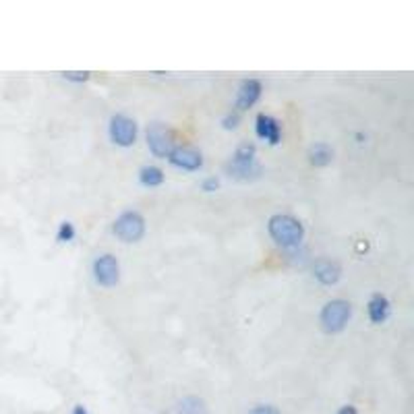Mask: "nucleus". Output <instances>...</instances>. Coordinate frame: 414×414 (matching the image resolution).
Returning <instances> with one entry per match:
<instances>
[{
  "instance_id": "f257e3e1",
  "label": "nucleus",
  "mask_w": 414,
  "mask_h": 414,
  "mask_svg": "<svg viewBox=\"0 0 414 414\" xmlns=\"http://www.w3.org/2000/svg\"><path fill=\"white\" fill-rule=\"evenodd\" d=\"M267 232L280 246H298L304 238V226L288 214H276L267 222Z\"/></svg>"
},
{
  "instance_id": "f03ea898",
  "label": "nucleus",
  "mask_w": 414,
  "mask_h": 414,
  "mask_svg": "<svg viewBox=\"0 0 414 414\" xmlns=\"http://www.w3.org/2000/svg\"><path fill=\"white\" fill-rule=\"evenodd\" d=\"M353 317V304L344 298H334L321 309V327L327 334H340Z\"/></svg>"
},
{
  "instance_id": "7ed1b4c3",
  "label": "nucleus",
  "mask_w": 414,
  "mask_h": 414,
  "mask_svg": "<svg viewBox=\"0 0 414 414\" xmlns=\"http://www.w3.org/2000/svg\"><path fill=\"white\" fill-rule=\"evenodd\" d=\"M255 156H257L255 145H251V143L240 145L237 151H235V156H232L230 164H228V172H230V177L240 178V180H249V178L259 177L261 168H259V164H257Z\"/></svg>"
},
{
  "instance_id": "20e7f679",
  "label": "nucleus",
  "mask_w": 414,
  "mask_h": 414,
  "mask_svg": "<svg viewBox=\"0 0 414 414\" xmlns=\"http://www.w3.org/2000/svg\"><path fill=\"white\" fill-rule=\"evenodd\" d=\"M112 230L122 242H137L145 235V218L139 212H124L117 218Z\"/></svg>"
},
{
  "instance_id": "39448f33",
  "label": "nucleus",
  "mask_w": 414,
  "mask_h": 414,
  "mask_svg": "<svg viewBox=\"0 0 414 414\" xmlns=\"http://www.w3.org/2000/svg\"><path fill=\"white\" fill-rule=\"evenodd\" d=\"M147 145L156 158H168L175 149V135L166 124L154 122L147 128Z\"/></svg>"
},
{
  "instance_id": "423d86ee",
  "label": "nucleus",
  "mask_w": 414,
  "mask_h": 414,
  "mask_svg": "<svg viewBox=\"0 0 414 414\" xmlns=\"http://www.w3.org/2000/svg\"><path fill=\"white\" fill-rule=\"evenodd\" d=\"M94 278L100 286L104 288H112L117 286L120 280V263L119 259L110 253L106 255H100L96 261H94Z\"/></svg>"
},
{
  "instance_id": "0eeeda50",
  "label": "nucleus",
  "mask_w": 414,
  "mask_h": 414,
  "mask_svg": "<svg viewBox=\"0 0 414 414\" xmlns=\"http://www.w3.org/2000/svg\"><path fill=\"white\" fill-rule=\"evenodd\" d=\"M110 139L119 147H131L137 141V122L124 114H114L108 126Z\"/></svg>"
},
{
  "instance_id": "6e6552de",
  "label": "nucleus",
  "mask_w": 414,
  "mask_h": 414,
  "mask_svg": "<svg viewBox=\"0 0 414 414\" xmlns=\"http://www.w3.org/2000/svg\"><path fill=\"white\" fill-rule=\"evenodd\" d=\"M170 164L177 166L180 170H188V172H195L203 166V156L199 149L195 147H188V145H180V147H175L172 154L168 156Z\"/></svg>"
},
{
  "instance_id": "1a4fd4ad",
  "label": "nucleus",
  "mask_w": 414,
  "mask_h": 414,
  "mask_svg": "<svg viewBox=\"0 0 414 414\" xmlns=\"http://www.w3.org/2000/svg\"><path fill=\"white\" fill-rule=\"evenodd\" d=\"M257 137L267 141L269 145H278L282 141V124L269 114H259L255 120Z\"/></svg>"
},
{
  "instance_id": "9d476101",
  "label": "nucleus",
  "mask_w": 414,
  "mask_h": 414,
  "mask_svg": "<svg viewBox=\"0 0 414 414\" xmlns=\"http://www.w3.org/2000/svg\"><path fill=\"white\" fill-rule=\"evenodd\" d=\"M259 98H261V83L257 79H246L238 87L237 108L238 110H249L257 104Z\"/></svg>"
},
{
  "instance_id": "9b49d317",
  "label": "nucleus",
  "mask_w": 414,
  "mask_h": 414,
  "mask_svg": "<svg viewBox=\"0 0 414 414\" xmlns=\"http://www.w3.org/2000/svg\"><path fill=\"white\" fill-rule=\"evenodd\" d=\"M313 274H315V278H317L321 284H325V286H332V284H336V282L340 280V276H342V269H340V265H338L336 261H330V259H319V261L313 265Z\"/></svg>"
},
{
  "instance_id": "f8f14e48",
  "label": "nucleus",
  "mask_w": 414,
  "mask_h": 414,
  "mask_svg": "<svg viewBox=\"0 0 414 414\" xmlns=\"http://www.w3.org/2000/svg\"><path fill=\"white\" fill-rule=\"evenodd\" d=\"M367 311H369V319L377 325L385 323L390 319V313H392V306H390V300L383 295H373L369 298V304H367Z\"/></svg>"
},
{
  "instance_id": "ddd939ff",
  "label": "nucleus",
  "mask_w": 414,
  "mask_h": 414,
  "mask_svg": "<svg viewBox=\"0 0 414 414\" xmlns=\"http://www.w3.org/2000/svg\"><path fill=\"white\" fill-rule=\"evenodd\" d=\"M177 414H209L207 404L199 396H184L177 404Z\"/></svg>"
},
{
  "instance_id": "4468645a",
  "label": "nucleus",
  "mask_w": 414,
  "mask_h": 414,
  "mask_svg": "<svg viewBox=\"0 0 414 414\" xmlns=\"http://www.w3.org/2000/svg\"><path fill=\"white\" fill-rule=\"evenodd\" d=\"M309 160L313 166H327L334 160V149L327 143H315L309 149Z\"/></svg>"
},
{
  "instance_id": "2eb2a0df",
  "label": "nucleus",
  "mask_w": 414,
  "mask_h": 414,
  "mask_svg": "<svg viewBox=\"0 0 414 414\" xmlns=\"http://www.w3.org/2000/svg\"><path fill=\"white\" fill-rule=\"evenodd\" d=\"M139 182L143 186H160L164 182V172L158 166H143L139 170Z\"/></svg>"
},
{
  "instance_id": "dca6fc26",
  "label": "nucleus",
  "mask_w": 414,
  "mask_h": 414,
  "mask_svg": "<svg viewBox=\"0 0 414 414\" xmlns=\"http://www.w3.org/2000/svg\"><path fill=\"white\" fill-rule=\"evenodd\" d=\"M60 242H71L75 238V226L71 222H62L59 228V235H57Z\"/></svg>"
},
{
  "instance_id": "f3484780",
  "label": "nucleus",
  "mask_w": 414,
  "mask_h": 414,
  "mask_svg": "<svg viewBox=\"0 0 414 414\" xmlns=\"http://www.w3.org/2000/svg\"><path fill=\"white\" fill-rule=\"evenodd\" d=\"M62 77H64L66 81H77V83H81V81H87V79H89V73H87V71H64Z\"/></svg>"
},
{
  "instance_id": "a211bd4d",
  "label": "nucleus",
  "mask_w": 414,
  "mask_h": 414,
  "mask_svg": "<svg viewBox=\"0 0 414 414\" xmlns=\"http://www.w3.org/2000/svg\"><path fill=\"white\" fill-rule=\"evenodd\" d=\"M238 122H240V117H238V112H230L228 117H224V120H222L224 128H237Z\"/></svg>"
},
{
  "instance_id": "6ab92c4d",
  "label": "nucleus",
  "mask_w": 414,
  "mask_h": 414,
  "mask_svg": "<svg viewBox=\"0 0 414 414\" xmlns=\"http://www.w3.org/2000/svg\"><path fill=\"white\" fill-rule=\"evenodd\" d=\"M249 414H280V411L276 406H269V404H261V406H255Z\"/></svg>"
},
{
  "instance_id": "aec40b11",
  "label": "nucleus",
  "mask_w": 414,
  "mask_h": 414,
  "mask_svg": "<svg viewBox=\"0 0 414 414\" xmlns=\"http://www.w3.org/2000/svg\"><path fill=\"white\" fill-rule=\"evenodd\" d=\"M220 186V180L218 178H207V180H203V184H201V188L205 191V193H212V191H216Z\"/></svg>"
},
{
  "instance_id": "412c9836",
  "label": "nucleus",
  "mask_w": 414,
  "mask_h": 414,
  "mask_svg": "<svg viewBox=\"0 0 414 414\" xmlns=\"http://www.w3.org/2000/svg\"><path fill=\"white\" fill-rule=\"evenodd\" d=\"M336 414H358V413H356L355 406H342V408H340Z\"/></svg>"
},
{
  "instance_id": "4be33fe9",
  "label": "nucleus",
  "mask_w": 414,
  "mask_h": 414,
  "mask_svg": "<svg viewBox=\"0 0 414 414\" xmlns=\"http://www.w3.org/2000/svg\"><path fill=\"white\" fill-rule=\"evenodd\" d=\"M73 414H89V413H87V408H85V406L77 404V406H75V411H73Z\"/></svg>"
}]
</instances>
